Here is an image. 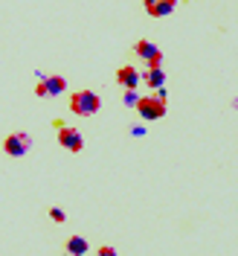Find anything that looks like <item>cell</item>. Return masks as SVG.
Returning <instances> with one entry per match:
<instances>
[{
    "label": "cell",
    "instance_id": "obj_11",
    "mask_svg": "<svg viewBox=\"0 0 238 256\" xmlns=\"http://www.w3.org/2000/svg\"><path fill=\"white\" fill-rule=\"evenodd\" d=\"M49 218H52V222H58V224L67 222V216H64V210H61V207H52V210H49Z\"/></svg>",
    "mask_w": 238,
    "mask_h": 256
},
{
    "label": "cell",
    "instance_id": "obj_2",
    "mask_svg": "<svg viewBox=\"0 0 238 256\" xmlns=\"http://www.w3.org/2000/svg\"><path fill=\"white\" fill-rule=\"evenodd\" d=\"M32 148V137L26 131H17V134H9L6 140H3V152L9 154V158H23L26 152Z\"/></svg>",
    "mask_w": 238,
    "mask_h": 256
},
{
    "label": "cell",
    "instance_id": "obj_15",
    "mask_svg": "<svg viewBox=\"0 0 238 256\" xmlns=\"http://www.w3.org/2000/svg\"><path fill=\"white\" fill-rule=\"evenodd\" d=\"M157 3H160V0H143V6H145V9H151V6H157Z\"/></svg>",
    "mask_w": 238,
    "mask_h": 256
},
{
    "label": "cell",
    "instance_id": "obj_9",
    "mask_svg": "<svg viewBox=\"0 0 238 256\" xmlns=\"http://www.w3.org/2000/svg\"><path fill=\"white\" fill-rule=\"evenodd\" d=\"M175 0H160L157 6H151V9H145V12H148V15L151 18H166V15H172V12H175Z\"/></svg>",
    "mask_w": 238,
    "mask_h": 256
},
{
    "label": "cell",
    "instance_id": "obj_10",
    "mask_svg": "<svg viewBox=\"0 0 238 256\" xmlns=\"http://www.w3.org/2000/svg\"><path fill=\"white\" fill-rule=\"evenodd\" d=\"M145 82L157 90V88H163V82H166V76H163V70H148L145 73Z\"/></svg>",
    "mask_w": 238,
    "mask_h": 256
},
{
    "label": "cell",
    "instance_id": "obj_8",
    "mask_svg": "<svg viewBox=\"0 0 238 256\" xmlns=\"http://www.w3.org/2000/svg\"><path fill=\"white\" fill-rule=\"evenodd\" d=\"M64 250L70 256H84L87 254V239H81V236H70L67 244H64Z\"/></svg>",
    "mask_w": 238,
    "mask_h": 256
},
{
    "label": "cell",
    "instance_id": "obj_3",
    "mask_svg": "<svg viewBox=\"0 0 238 256\" xmlns=\"http://www.w3.org/2000/svg\"><path fill=\"white\" fill-rule=\"evenodd\" d=\"M55 128H58V143H61L64 152H81L84 148V137H81L79 128H70L64 122H55Z\"/></svg>",
    "mask_w": 238,
    "mask_h": 256
},
{
    "label": "cell",
    "instance_id": "obj_13",
    "mask_svg": "<svg viewBox=\"0 0 238 256\" xmlns=\"http://www.w3.org/2000/svg\"><path fill=\"white\" fill-rule=\"evenodd\" d=\"M96 256H119V254H116V248H111V244H102L96 250Z\"/></svg>",
    "mask_w": 238,
    "mask_h": 256
},
{
    "label": "cell",
    "instance_id": "obj_6",
    "mask_svg": "<svg viewBox=\"0 0 238 256\" xmlns=\"http://www.w3.org/2000/svg\"><path fill=\"white\" fill-rule=\"evenodd\" d=\"M140 79H143V73H140L137 67H131V64L116 70V82H119V84H122L125 90H134V88L140 84Z\"/></svg>",
    "mask_w": 238,
    "mask_h": 256
},
{
    "label": "cell",
    "instance_id": "obj_1",
    "mask_svg": "<svg viewBox=\"0 0 238 256\" xmlns=\"http://www.w3.org/2000/svg\"><path fill=\"white\" fill-rule=\"evenodd\" d=\"M99 108H102V99L93 90H79V94L70 96V111L76 116H93Z\"/></svg>",
    "mask_w": 238,
    "mask_h": 256
},
{
    "label": "cell",
    "instance_id": "obj_12",
    "mask_svg": "<svg viewBox=\"0 0 238 256\" xmlns=\"http://www.w3.org/2000/svg\"><path fill=\"white\" fill-rule=\"evenodd\" d=\"M122 99H125L128 108H137V102H140V96L134 94V90H125V96H122Z\"/></svg>",
    "mask_w": 238,
    "mask_h": 256
},
{
    "label": "cell",
    "instance_id": "obj_7",
    "mask_svg": "<svg viewBox=\"0 0 238 256\" xmlns=\"http://www.w3.org/2000/svg\"><path fill=\"white\" fill-rule=\"evenodd\" d=\"M134 52H137V58H145V62H151V58H160L163 52L157 50V44H151V41H137L134 44Z\"/></svg>",
    "mask_w": 238,
    "mask_h": 256
},
{
    "label": "cell",
    "instance_id": "obj_5",
    "mask_svg": "<svg viewBox=\"0 0 238 256\" xmlns=\"http://www.w3.org/2000/svg\"><path fill=\"white\" fill-rule=\"evenodd\" d=\"M64 90H67L64 76H44V79L35 84V96H58Z\"/></svg>",
    "mask_w": 238,
    "mask_h": 256
},
{
    "label": "cell",
    "instance_id": "obj_14",
    "mask_svg": "<svg viewBox=\"0 0 238 256\" xmlns=\"http://www.w3.org/2000/svg\"><path fill=\"white\" fill-rule=\"evenodd\" d=\"M131 134H137V137H143V134H145V128H143V126H134V128H131Z\"/></svg>",
    "mask_w": 238,
    "mask_h": 256
},
{
    "label": "cell",
    "instance_id": "obj_16",
    "mask_svg": "<svg viewBox=\"0 0 238 256\" xmlns=\"http://www.w3.org/2000/svg\"><path fill=\"white\" fill-rule=\"evenodd\" d=\"M175 3H177V0H175Z\"/></svg>",
    "mask_w": 238,
    "mask_h": 256
},
{
    "label": "cell",
    "instance_id": "obj_4",
    "mask_svg": "<svg viewBox=\"0 0 238 256\" xmlns=\"http://www.w3.org/2000/svg\"><path fill=\"white\" fill-rule=\"evenodd\" d=\"M137 111H140V116H143L145 122H154V120L166 116V102L157 99V96H145V99L137 102Z\"/></svg>",
    "mask_w": 238,
    "mask_h": 256
}]
</instances>
